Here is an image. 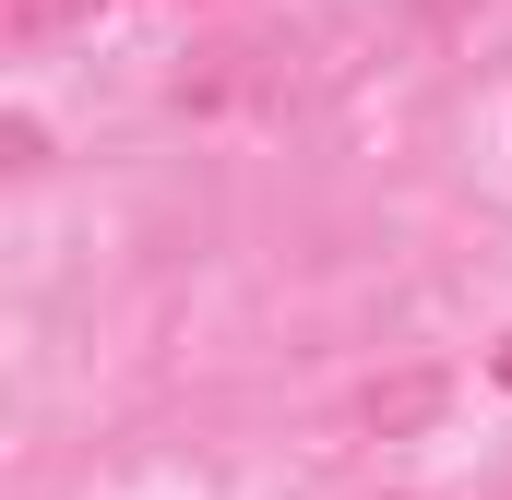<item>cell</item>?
Returning a JSON list of instances; mask_svg holds the SVG:
<instances>
[{
    "mask_svg": "<svg viewBox=\"0 0 512 500\" xmlns=\"http://www.w3.org/2000/svg\"><path fill=\"white\" fill-rule=\"evenodd\" d=\"M441 405H453V381H441V370H405V381H382V393H370L358 417H370L382 441H405V429H429Z\"/></svg>",
    "mask_w": 512,
    "mask_h": 500,
    "instance_id": "1",
    "label": "cell"
},
{
    "mask_svg": "<svg viewBox=\"0 0 512 500\" xmlns=\"http://www.w3.org/2000/svg\"><path fill=\"white\" fill-rule=\"evenodd\" d=\"M108 0H0V24H12V48H48V36H72V24H96Z\"/></svg>",
    "mask_w": 512,
    "mask_h": 500,
    "instance_id": "2",
    "label": "cell"
},
{
    "mask_svg": "<svg viewBox=\"0 0 512 500\" xmlns=\"http://www.w3.org/2000/svg\"><path fill=\"white\" fill-rule=\"evenodd\" d=\"M382 500H405V489H382Z\"/></svg>",
    "mask_w": 512,
    "mask_h": 500,
    "instance_id": "4",
    "label": "cell"
},
{
    "mask_svg": "<svg viewBox=\"0 0 512 500\" xmlns=\"http://www.w3.org/2000/svg\"><path fill=\"white\" fill-rule=\"evenodd\" d=\"M417 12H429V24H465V12H477V0H417Z\"/></svg>",
    "mask_w": 512,
    "mask_h": 500,
    "instance_id": "3",
    "label": "cell"
}]
</instances>
